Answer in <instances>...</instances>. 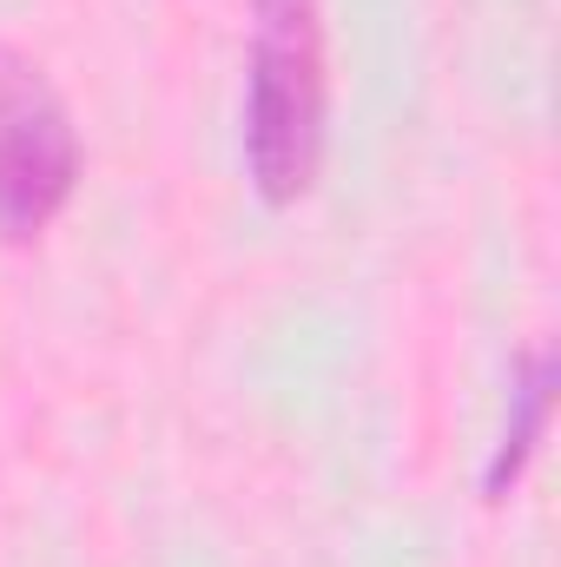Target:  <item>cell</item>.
I'll return each mask as SVG.
<instances>
[{"label": "cell", "instance_id": "2", "mask_svg": "<svg viewBox=\"0 0 561 567\" xmlns=\"http://www.w3.org/2000/svg\"><path fill=\"white\" fill-rule=\"evenodd\" d=\"M80 192V133L47 66L0 40V238L33 245Z\"/></svg>", "mask_w": 561, "mask_h": 567}, {"label": "cell", "instance_id": "3", "mask_svg": "<svg viewBox=\"0 0 561 567\" xmlns=\"http://www.w3.org/2000/svg\"><path fill=\"white\" fill-rule=\"evenodd\" d=\"M549 416H555V357L536 343V350H522V363L509 377V416L482 462V502H509V488L529 475V462L549 442Z\"/></svg>", "mask_w": 561, "mask_h": 567}, {"label": "cell", "instance_id": "1", "mask_svg": "<svg viewBox=\"0 0 561 567\" xmlns=\"http://www.w3.org/2000/svg\"><path fill=\"white\" fill-rule=\"evenodd\" d=\"M324 7L317 0H252L245 47V178L265 205H297L324 158Z\"/></svg>", "mask_w": 561, "mask_h": 567}]
</instances>
